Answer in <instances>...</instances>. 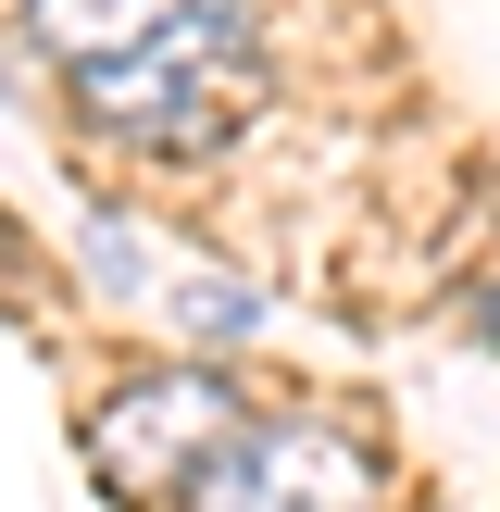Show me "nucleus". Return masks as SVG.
Returning a JSON list of instances; mask_svg holds the SVG:
<instances>
[{"mask_svg":"<svg viewBox=\"0 0 500 512\" xmlns=\"http://www.w3.org/2000/svg\"><path fill=\"white\" fill-rule=\"evenodd\" d=\"M25 38L125 150H213L263 88L250 0H25Z\"/></svg>","mask_w":500,"mask_h":512,"instance_id":"obj_1","label":"nucleus"},{"mask_svg":"<svg viewBox=\"0 0 500 512\" xmlns=\"http://www.w3.org/2000/svg\"><path fill=\"white\" fill-rule=\"evenodd\" d=\"M238 425H250L238 375H213V363H163V375H125V388L88 413V463L113 475L125 500H188Z\"/></svg>","mask_w":500,"mask_h":512,"instance_id":"obj_2","label":"nucleus"},{"mask_svg":"<svg viewBox=\"0 0 500 512\" xmlns=\"http://www.w3.org/2000/svg\"><path fill=\"white\" fill-rule=\"evenodd\" d=\"M375 500H388L375 450L325 413H250L188 488V512H375Z\"/></svg>","mask_w":500,"mask_h":512,"instance_id":"obj_3","label":"nucleus"},{"mask_svg":"<svg viewBox=\"0 0 500 512\" xmlns=\"http://www.w3.org/2000/svg\"><path fill=\"white\" fill-rule=\"evenodd\" d=\"M475 325H488V338H500V300H488V313H475Z\"/></svg>","mask_w":500,"mask_h":512,"instance_id":"obj_4","label":"nucleus"}]
</instances>
